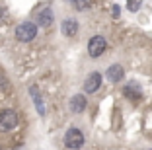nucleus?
Segmentation results:
<instances>
[{"instance_id":"nucleus-1","label":"nucleus","mask_w":152,"mask_h":150,"mask_svg":"<svg viewBox=\"0 0 152 150\" xmlns=\"http://www.w3.org/2000/svg\"><path fill=\"white\" fill-rule=\"evenodd\" d=\"M64 146L70 150H80L84 146V132L76 127H70L64 132Z\"/></svg>"},{"instance_id":"nucleus-2","label":"nucleus","mask_w":152,"mask_h":150,"mask_svg":"<svg viewBox=\"0 0 152 150\" xmlns=\"http://www.w3.org/2000/svg\"><path fill=\"white\" fill-rule=\"evenodd\" d=\"M37 35V26L33 22H23L16 27V39L22 41V43H29L33 41Z\"/></svg>"},{"instance_id":"nucleus-3","label":"nucleus","mask_w":152,"mask_h":150,"mask_svg":"<svg viewBox=\"0 0 152 150\" xmlns=\"http://www.w3.org/2000/svg\"><path fill=\"white\" fill-rule=\"evenodd\" d=\"M18 123H20V117L14 109H2L0 111V131L8 132V131L18 127Z\"/></svg>"},{"instance_id":"nucleus-4","label":"nucleus","mask_w":152,"mask_h":150,"mask_svg":"<svg viewBox=\"0 0 152 150\" xmlns=\"http://www.w3.org/2000/svg\"><path fill=\"white\" fill-rule=\"evenodd\" d=\"M105 49H107V41L103 39L102 35H94L92 39L88 41V55L92 59H98L105 53Z\"/></svg>"},{"instance_id":"nucleus-5","label":"nucleus","mask_w":152,"mask_h":150,"mask_svg":"<svg viewBox=\"0 0 152 150\" xmlns=\"http://www.w3.org/2000/svg\"><path fill=\"white\" fill-rule=\"evenodd\" d=\"M102 86V72H90L84 80V92L86 94H94Z\"/></svg>"},{"instance_id":"nucleus-6","label":"nucleus","mask_w":152,"mask_h":150,"mask_svg":"<svg viewBox=\"0 0 152 150\" xmlns=\"http://www.w3.org/2000/svg\"><path fill=\"white\" fill-rule=\"evenodd\" d=\"M86 105H88V102H86L84 94H76V96H72L70 103H68V107H70L72 113H82V111L86 109Z\"/></svg>"},{"instance_id":"nucleus-7","label":"nucleus","mask_w":152,"mask_h":150,"mask_svg":"<svg viewBox=\"0 0 152 150\" xmlns=\"http://www.w3.org/2000/svg\"><path fill=\"white\" fill-rule=\"evenodd\" d=\"M105 76H107L109 82L117 84V82H121V80L125 78V70H123V66H121V64H111L107 68V72H105Z\"/></svg>"},{"instance_id":"nucleus-8","label":"nucleus","mask_w":152,"mask_h":150,"mask_svg":"<svg viewBox=\"0 0 152 150\" xmlns=\"http://www.w3.org/2000/svg\"><path fill=\"white\" fill-rule=\"evenodd\" d=\"M123 94H125V97H129L131 102H139L140 97H142V90H140L139 84H134V82L127 84L125 88H123Z\"/></svg>"},{"instance_id":"nucleus-9","label":"nucleus","mask_w":152,"mask_h":150,"mask_svg":"<svg viewBox=\"0 0 152 150\" xmlns=\"http://www.w3.org/2000/svg\"><path fill=\"white\" fill-rule=\"evenodd\" d=\"M51 23H53V10H51V8L39 10V14H37V23H35V26H39V27H49Z\"/></svg>"},{"instance_id":"nucleus-10","label":"nucleus","mask_w":152,"mask_h":150,"mask_svg":"<svg viewBox=\"0 0 152 150\" xmlns=\"http://www.w3.org/2000/svg\"><path fill=\"white\" fill-rule=\"evenodd\" d=\"M61 29H63V35L64 37H74L76 33H78V22L72 20V18H66V20H63Z\"/></svg>"},{"instance_id":"nucleus-11","label":"nucleus","mask_w":152,"mask_h":150,"mask_svg":"<svg viewBox=\"0 0 152 150\" xmlns=\"http://www.w3.org/2000/svg\"><path fill=\"white\" fill-rule=\"evenodd\" d=\"M29 94H31L33 102H35L37 113H39V115H45V105H43V100H41V96H39V90H37L35 86H31V88H29Z\"/></svg>"},{"instance_id":"nucleus-12","label":"nucleus","mask_w":152,"mask_h":150,"mask_svg":"<svg viewBox=\"0 0 152 150\" xmlns=\"http://www.w3.org/2000/svg\"><path fill=\"white\" fill-rule=\"evenodd\" d=\"M127 8H129L131 12H137V10L140 8V2L139 0H129V2H127Z\"/></svg>"},{"instance_id":"nucleus-13","label":"nucleus","mask_w":152,"mask_h":150,"mask_svg":"<svg viewBox=\"0 0 152 150\" xmlns=\"http://www.w3.org/2000/svg\"><path fill=\"white\" fill-rule=\"evenodd\" d=\"M72 4H74V6H76L78 10H86V8L90 6V2H88V0H74Z\"/></svg>"},{"instance_id":"nucleus-14","label":"nucleus","mask_w":152,"mask_h":150,"mask_svg":"<svg viewBox=\"0 0 152 150\" xmlns=\"http://www.w3.org/2000/svg\"><path fill=\"white\" fill-rule=\"evenodd\" d=\"M119 14H121V8H119V6H113V18H119Z\"/></svg>"},{"instance_id":"nucleus-15","label":"nucleus","mask_w":152,"mask_h":150,"mask_svg":"<svg viewBox=\"0 0 152 150\" xmlns=\"http://www.w3.org/2000/svg\"><path fill=\"white\" fill-rule=\"evenodd\" d=\"M68 2H74V0H68Z\"/></svg>"}]
</instances>
